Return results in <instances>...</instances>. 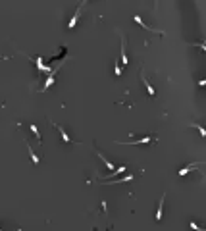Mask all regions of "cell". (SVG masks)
<instances>
[{
  "label": "cell",
  "mask_w": 206,
  "mask_h": 231,
  "mask_svg": "<svg viewBox=\"0 0 206 231\" xmlns=\"http://www.w3.org/2000/svg\"><path fill=\"white\" fill-rule=\"evenodd\" d=\"M83 2H85V0H83ZM83 2H81V6L77 8V12H75V14L71 15L70 23H67V29H73V27H75V23H77V18H79V14H81V8H83Z\"/></svg>",
  "instance_id": "obj_1"
},
{
  "label": "cell",
  "mask_w": 206,
  "mask_h": 231,
  "mask_svg": "<svg viewBox=\"0 0 206 231\" xmlns=\"http://www.w3.org/2000/svg\"><path fill=\"white\" fill-rule=\"evenodd\" d=\"M154 141L152 137H144V139H135V141H129V143H118V144H144V143H150Z\"/></svg>",
  "instance_id": "obj_2"
},
{
  "label": "cell",
  "mask_w": 206,
  "mask_h": 231,
  "mask_svg": "<svg viewBox=\"0 0 206 231\" xmlns=\"http://www.w3.org/2000/svg\"><path fill=\"white\" fill-rule=\"evenodd\" d=\"M164 200H166V193L162 194V198H160V204H158V210H156V221H160L162 220V208H164Z\"/></svg>",
  "instance_id": "obj_3"
},
{
  "label": "cell",
  "mask_w": 206,
  "mask_h": 231,
  "mask_svg": "<svg viewBox=\"0 0 206 231\" xmlns=\"http://www.w3.org/2000/svg\"><path fill=\"white\" fill-rule=\"evenodd\" d=\"M199 166H202V162H196V164H193V166H185L183 169H179V175H187L191 169H195V168H199Z\"/></svg>",
  "instance_id": "obj_4"
},
{
  "label": "cell",
  "mask_w": 206,
  "mask_h": 231,
  "mask_svg": "<svg viewBox=\"0 0 206 231\" xmlns=\"http://www.w3.org/2000/svg\"><path fill=\"white\" fill-rule=\"evenodd\" d=\"M135 21L139 23V25H143V27H144V31H152V33H162V31H158V29H152V27L144 25V21H143V19H141V15H135Z\"/></svg>",
  "instance_id": "obj_5"
},
{
  "label": "cell",
  "mask_w": 206,
  "mask_h": 231,
  "mask_svg": "<svg viewBox=\"0 0 206 231\" xmlns=\"http://www.w3.org/2000/svg\"><path fill=\"white\" fill-rule=\"evenodd\" d=\"M122 62L127 66L129 64V58H127V52H125V37H122Z\"/></svg>",
  "instance_id": "obj_6"
},
{
  "label": "cell",
  "mask_w": 206,
  "mask_h": 231,
  "mask_svg": "<svg viewBox=\"0 0 206 231\" xmlns=\"http://www.w3.org/2000/svg\"><path fill=\"white\" fill-rule=\"evenodd\" d=\"M54 75H56V70H52V71H50V75L46 77V83H44V87H43L44 91H46V89L50 87V85H54Z\"/></svg>",
  "instance_id": "obj_7"
},
{
  "label": "cell",
  "mask_w": 206,
  "mask_h": 231,
  "mask_svg": "<svg viewBox=\"0 0 206 231\" xmlns=\"http://www.w3.org/2000/svg\"><path fill=\"white\" fill-rule=\"evenodd\" d=\"M141 77H143V83H144V87H147V91H148V95H150V96H154V95H156V92H154V89H152V85H150V83H148V81H147V79H144V73H143V71H141Z\"/></svg>",
  "instance_id": "obj_8"
},
{
  "label": "cell",
  "mask_w": 206,
  "mask_h": 231,
  "mask_svg": "<svg viewBox=\"0 0 206 231\" xmlns=\"http://www.w3.org/2000/svg\"><path fill=\"white\" fill-rule=\"evenodd\" d=\"M35 64H37V67H39V71H50V67H46L43 64V58L41 56H37V60H35Z\"/></svg>",
  "instance_id": "obj_9"
},
{
  "label": "cell",
  "mask_w": 206,
  "mask_h": 231,
  "mask_svg": "<svg viewBox=\"0 0 206 231\" xmlns=\"http://www.w3.org/2000/svg\"><path fill=\"white\" fill-rule=\"evenodd\" d=\"M96 156H98V158H100V160H102V162H104V164H106V168H108V169H116V168H114V164H112V162H110V160H106V158H104V156H102V154H100L98 150H96Z\"/></svg>",
  "instance_id": "obj_10"
},
{
  "label": "cell",
  "mask_w": 206,
  "mask_h": 231,
  "mask_svg": "<svg viewBox=\"0 0 206 231\" xmlns=\"http://www.w3.org/2000/svg\"><path fill=\"white\" fill-rule=\"evenodd\" d=\"M125 169H127V168H125V166H119V168H116V169H114V173H112V175H108L106 179H112V177H114V175H119V173H123Z\"/></svg>",
  "instance_id": "obj_11"
},
{
  "label": "cell",
  "mask_w": 206,
  "mask_h": 231,
  "mask_svg": "<svg viewBox=\"0 0 206 231\" xmlns=\"http://www.w3.org/2000/svg\"><path fill=\"white\" fill-rule=\"evenodd\" d=\"M58 131H60V135H62V141H64V143H73V141H71L70 137H67V133L64 131L62 127H58Z\"/></svg>",
  "instance_id": "obj_12"
},
{
  "label": "cell",
  "mask_w": 206,
  "mask_h": 231,
  "mask_svg": "<svg viewBox=\"0 0 206 231\" xmlns=\"http://www.w3.org/2000/svg\"><path fill=\"white\" fill-rule=\"evenodd\" d=\"M191 127H195V129H199V133H200V137H206V131H204V129H202V127H200V125H199V123H191Z\"/></svg>",
  "instance_id": "obj_13"
},
{
  "label": "cell",
  "mask_w": 206,
  "mask_h": 231,
  "mask_svg": "<svg viewBox=\"0 0 206 231\" xmlns=\"http://www.w3.org/2000/svg\"><path fill=\"white\" fill-rule=\"evenodd\" d=\"M27 148H29V154H31V158H33V162H35V164H39V156H37V154L33 152V148H31L29 144H27Z\"/></svg>",
  "instance_id": "obj_14"
},
{
  "label": "cell",
  "mask_w": 206,
  "mask_h": 231,
  "mask_svg": "<svg viewBox=\"0 0 206 231\" xmlns=\"http://www.w3.org/2000/svg\"><path fill=\"white\" fill-rule=\"evenodd\" d=\"M114 71H116V75H122V66L118 62H114Z\"/></svg>",
  "instance_id": "obj_15"
},
{
  "label": "cell",
  "mask_w": 206,
  "mask_h": 231,
  "mask_svg": "<svg viewBox=\"0 0 206 231\" xmlns=\"http://www.w3.org/2000/svg\"><path fill=\"white\" fill-rule=\"evenodd\" d=\"M31 131L37 135V139H41V133H39V129H37V125H31Z\"/></svg>",
  "instance_id": "obj_16"
},
{
  "label": "cell",
  "mask_w": 206,
  "mask_h": 231,
  "mask_svg": "<svg viewBox=\"0 0 206 231\" xmlns=\"http://www.w3.org/2000/svg\"><path fill=\"white\" fill-rule=\"evenodd\" d=\"M191 227L195 229V231H202V229H200V227H199V225H196V224H193V221H191Z\"/></svg>",
  "instance_id": "obj_17"
}]
</instances>
